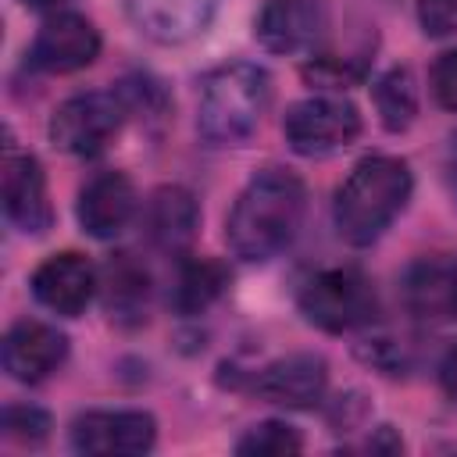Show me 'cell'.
<instances>
[{"instance_id": "6da1fadb", "label": "cell", "mask_w": 457, "mask_h": 457, "mask_svg": "<svg viewBox=\"0 0 457 457\" xmlns=\"http://www.w3.org/2000/svg\"><path fill=\"white\" fill-rule=\"evenodd\" d=\"M307 211L300 175L286 168H261L232 204L225 239L239 261H271L293 243Z\"/></svg>"}, {"instance_id": "7a4b0ae2", "label": "cell", "mask_w": 457, "mask_h": 457, "mask_svg": "<svg viewBox=\"0 0 457 457\" xmlns=\"http://www.w3.org/2000/svg\"><path fill=\"white\" fill-rule=\"evenodd\" d=\"M411 196V171L400 157H364L336 189L332 218L350 246L375 243Z\"/></svg>"}, {"instance_id": "3957f363", "label": "cell", "mask_w": 457, "mask_h": 457, "mask_svg": "<svg viewBox=\"0 0 457 457\" xmlns=\"http://www.w3.org/2000/svg\"><path fill=\"white\" fill-rule=\"evenodd\" d=\"M271 100V79L261 64L232 61L214 68L200 86L196 129L211 146H239L246 143Z\"/></svg>"}, {"instance_id": "277c9868", "label": "cell", "mask_w": 457, "mask_h": 457, "mask_svg": "<svg viewBox=\"0 0 457 457\" xmlns=\"http://www.w3.org/2000/svg\"><path fill=\"white\" fill-rule=\"evenodd\" d=\"M300 311L325 332H350L375 318V289L357 268H328L300 289Z\"/></svg>"}, {"instance_id": "5b68a950", "label": "cell", "mask_w": 457, "mask_h": 457, "mask_svg": "<svg viewBox=\"0 0 457 457\" xmlns=\"http://www.w3.org/2000/svg\"><path fill=\"white\" fill-rule=\"evenodd\" d=\"M125 111L129 107H125L121 93H114V89L111 93L93 89V93L68 96L50 118V139L64 154L93 157L114 139V132L125 121Z\"/></svg>"}, {"instance_id": "8992f818", "label": "cell", "mask_w": 457, "mask_h": 457, "mask_svg": "<svg viewBox=\"0 0 457 457\" xmlns=\"http://www.w3.org/2000/svg\"><path fill=\"white\" fill-rule=\"evenodd\" d=\"M282 132L296 154L328 157L361 136V114L343 96H307L286 111Z\"/></svg>"}, {"instance_id": "52a82bcc", "label": "cell", "mask_w": 457, "mask_h": 457, "mask_svg": "<svg viewBox=\"0 0 457 457\" xmlns=\"http://www.w3.org/2000/svg\"><path fill=\"white\" fill-rule=\"evenodd\" d=\"M157 439V421L146 411H86L71 421V446L89 457L146 453Z\"/></svg>"}, {"instance_id": "ba28073f", "label": "cell", "mask_w": 457, "mask_h": 457, "mask_svg": "<svg viewBox=\"0 0 457 457\" xmlns=\"http://www.w3.org/2000/svg\"><path fill=\"white\" fill-rule=\"evenodd\" d=\"M96 54H100V32L93 29V21L82 18V14L61 11V14H54L39 25L29 61L39 71L68 75V71H79V68L93 64Z\"/></svg>"}, {"instance_id": "9c48e42d", "label": "cell", "mask_w": 457, "mask_h": 457, "mask_svg": "<svg viewBox=\"0 0 457 457\" xmlns=\"http://www.w3.org/2000/svg\"><path fill=\"white\" fill-rule=\"evenodd\" d=\"M403 307L421 325L457 321V261L450 257H418L400 278Z\"/></svg>"}, {"instance_id": "30bf717a", "label": "cell", "mask_w": 457, "mask_h": 457, "mask_svg": "<svg viewBox=\"0 0 457 457\" xmlns=\"http://www.w3.org/2000/svg\"><path fill=\"white\" fill-rule=\"evenodd\" d=\"M100 289V275L96 268L82 257V253H54L46 257L36 275H32V296L64 318H75L86 311V303L93 300V293Z\"/></svg>"}, {"instance_id": "8fae6325", "label": "cell", "mask_w": 457, "mask_h": 457, "mask_svg": "<svg viewBox=\"0 0 457 457\" xmlns=\"http://www.w3.org/2000/svg\"><path fill=\"white\" fill-rule=\"evenodd\" d=\"M68 353V339L46 325V321H36V318H21L7 328L4 336V371L14 378V382H43L50 371L61 368Z\"/></svg>"}, {"instance_id": "7c38bea8", "label": "cell", "mask_w": 457, "mask_h": 457, "mask_svg": "<svg viewBox=\"0 0 457 457\" xmlns=\"http://www.w3.org/2000/svg\"><path fill=\"white\" fill-rule=\"evenodd\" d=\"M325 386H328V368H325V361L318 353H289V357H278V361H271L253 378V389H257L261 400L278 403V407H289V411L314 407L325 396Z\"/></svg>"}, {"instance_id": "4fadbf2b", "label": "cell", "mask_w": 457, "mask_h": 457, "mask_svg": "<svg viewBox=\"0 0 457 457\" xmlns=\"http://www.w3.org/2000/svg\"><path fill=\"white\" fill-rule=\"evenodd\" d=\"M218 7L221 0H125L132 25L146 39L164 43V46L200 36L218 14Z\"/></svg>"}, {"instance_id": "5bb4252c", "label": "cell", "mask_w": 457, "mask_h": 457, "mask_svg": "<svg viewBox=\"0 0 457 457\" xmlns=\"http://www.w3.org/2000/svg\"><path fill=\"white\" fill-rule=\"evenodd\" d=\"M325 11L318 0H264L257 14V39L271 54H303L318 43Z\"/></svg>"}, {"instance_id": "9a60e30c", "label": "cell", "mask_w": 457, "mask_h": 457, "mask_svg": "<svg viewBox=\"0 0 457 457\" xmlns=\"http://www.w3.org/2000/svg\"><path fill=\"white\" fill-rule=\"evenodd\" d=\"M4 211L7 221L21 232H46L50 228V200H46V179L32 154H7L4 157Z\"/></svg>"}, {"instance_id": "2e32d148", "label": "cell", "mask_w": 457, "mask_h": 457, "mask_svg": "<svg viewBox=\"0 0 457 457\" xmlns=\"http://www.w3.org/2000/svg\"><path fill=\"white\" fill-rule=\"evenodd\" d=\"M136 214V189L121 171H100L79 189V225L93 239H114Z\"/></svg>"}, {"instance_id": "e0dca14e", "label": "cell", "mask_w": 457, "mask_h": 457, "mask_svg": "<svg viewBox=\"0 0 457 457\" xmlns=\"http://www.w3.org/2000/svg\"><path fill=\"white\" fill-rule=\"evenodd\" d=\"M100 296H104V311L114 321H125V325L143 321L146 318V303H150V275H146V268L132 253L107 257V264L100 268Z\"/></svg>"}, {"instance_id": "ac0fdd59", "label": "cell", "mask_w": 457, "mask_h": 457, "mask_svg": "<svg viewBox=\"0 0 457 457\" xmlns=\"http://www.w3.org/2000/svg\"><path fill=\"white\" fill-rule=\"evenodd\" d=\"M200 211L182 186H164L146 200V236L161 250H186L196 236Z\"/></svg>"}, {"instance_id": "d6986e66", "label": "cell", "mask_w": 457, "mask_h": 457, "mask_svg": "<svg viewBox=\"0 0 457 457\" xmlns=\"http://www.w3.org/2000/svg\"><path fill=\"white\" fill-rule=\"evenodd\" d=\"M225 282H228V275L218 261H189V264H182V271L175 278L171 303L179 314H200L221 296Z\"/></svg>"}, {"instance_id": "ffe728a7", "label": "cell", "mask_w": 457, "mask_h": 457, "mask_svg": "<svg viewBox=\"0 0 457 457\" xmlns=\"http://www.w3.org/2000/svg\"><path fill=\"white\" fill-rule=\"evenodd\" d=\"M375 107L389 132H403L418 114V86L411 68H389L375 82Z\"/></svg>"}, {"instance_id": "44dd1931", "label": "cell", "mask_w": 457, "mask_h": 457, "mask_svg": "<svg viewBox=\"0 0 457 457\" xmlns=\"http://www.w3.org/2000/svg\"><path fill=\"white\" fill-rule=\"evenodd\" d=\"M300 446L303 443H300L293 425L261 421L236 443V453H243V457H289V453H300Z\"/></svg>"}, {"instance_id": "7402d4cb", "label": "cell", "mask_w": 457, "mask_h": 457, "mask_svg": "<svg viewBox=\"0 0 457 457\" xmlns=\"http://www.w3.org/2000/svg\"><path fill=\"white\" fill-rule=\"evenodd\" d=\"M303 79L321 86V89H343V86H353L364 79V64L361 61H339V57H318L303 68Z\"/></svg>"}, {"instance_id": "603a6c76", "label": "cell", "mask_w": 457, "mask_h": 457, "mask_svg": "<svg viewBox=\"0 0 457 457\" xmlns=\"http://www.w3.org/2000/svg\"><path fill=\"white\" fill-rule=\"evenodd\" d=\"M4 436L14 443H43L50 436V418L39 407H7L4 411Z\"/></svg>"}, {"instance_id": "cb8c5ba5", "label": "cell", "mask_w": 457, "mask_h": 457, "mask_svg": "<svg viewBox=\"0 0 457 457\" xmlns=\"http://www.w3.org/2000/svg\"><path fill=\"white\" fill-rule=\"evenodd\" d=\"M432 96L439 107L457 111V50L439 54V61L432 64Z\"/></svg>"}, {"instance_id": "d4e9b609", "label": "cell", "mask_w": 457, "mask_h": 457, "mask_svg": "<svg viewBox=\"0 0 457 457\" xmlns=\"http://www.w3.org/2000/svg\"><path fill=\"white\" fill-rule=\"evenodd\" d=\"M418 21L428 36L457 32V0H418Z\"/></svg>"}, {"instance_id": "484cf974", "label": "cell", "mask_w": 457, "mask_h": 457, "mask_svg": "<svg viewBox=\"0 0 457 457\" xmlns=\"http://www.w3.org/2000/svg\"><path fill=\"white\" fill-rule=\"evenodd\" d=\"M439 386H443V393L457 403V343L443 353V361H439Z\"/></svg>"}, {"instance_id": "4316f807", "label": "cell", "mask_w": 457, "mask_h": 457, "mask_svg": "<svg viewBox=\"0 0 457 457\" xmlns=\"http://www.w3.org/2000/svg\"><path fill=\"white\" fill-rule=\"evenodd\" d=\"M446 182H450V193L457 196V132L450 136V146H446Z\"/></svg>"}, {"instance_id": "83f0119b", "label": "cell", "mask_w": 457, "mask_h": 457, "mask_svg": "<svg viewBox=\"0 0 457 457\" xmlns=\"http://www.w3.org/2000/svg\"><path fill=\"white\" fill-rule=\"evenodd\" d=\"M29 7H57V4H64V0H25Z\"/></svg>"}]
</instances>
